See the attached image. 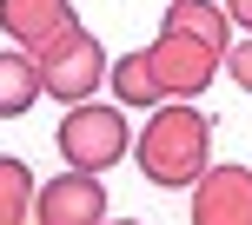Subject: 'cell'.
<instances>
[{
  "label": "cell",
  "mask_w": 252,
  "mask_h": 225,
  "mask_svg": "<svg viewBox=\"0 0 252 225\" xmlns=\"http://www.w3.org/2000/svg\"><path fill=\"white\" fill-rule=\"evenodd\" d=\"M232 20L213 0H166L159 40L139 53H126L120 66H106V86L120 106H159V100H199L213 86V73L226 66Z\"/></svg>",
  "instance_id": "obj_1"
},
{
  "label": "cell",
  "mask_w": 252,
  "mask_h": 225,
  "mask_svg": "<svg viewBox=\"0 0 252 225\" xmlns=\"http://www.w3.org/2000/svg\"><path fill=\"white\" fill-rule=\"evenodd\" d=\"M100 219H106V186H100V172L66 166L60 179H47V186L33 192V225H100Z\"/></svg>",
  "instance_id": "obj_5"
},
{
  "label": "cell",
  "mask_w": 252,
  "mask_h": 225,
  "mask_svg": "<svg viewBox=\"0 0 252 225\" xmlns=\"http://www.w3.org/2000/svg\"><path fill=\"white\" fill-rule=\"evenodd\" d=\"M226 20H239L246 33H252V0H226Z\"/></svg>",
  "instance_id": "obj_11"
},
{
  "label": "cell",
  "mask_w": 252,
  "mask_h": 225,
  "mask_svg": "<svg viewBox=\"0 0 252 225\" xmlns=\"http://www.w3.org/2000/svg\"><path fill=\"white\" fill-rule=\"evenodd\" d=\"M133 159H139V172H146L153 186H166V192L192 186V179L213 166V119L192 100H159V112L146 119Z\"/></svg>",
  "instance_id": "obj_2"
},
{
  "label": "cell",
  "mask_w": 252,
  "mask_h": 225,
  "mask_svg": "<svg viewBox=\"0 0 252 225\" xmlns=\"http://www.w3.org/2000/svg\"><path fill=\"white\" fill-rule=\"evenodd\" d=\"M100 225H139V219H100Z\"/></svg>",
  "instance_id": "obj_12"
},
{
  "label": "cell",
  "mask_w": 252,
  "mask_h": 225,
  "mask_svg": "<svg viewBox=\"0 0 252 225\" xmlns=\"http://www.w3.org/2000/svg\"><path fill=\"white\" fill-rule=\"evenodd\" d=\"M192 225H252V172L246 166H206L192 179Z\"/></svg>",
  "instance_id": "obj_6"
},
{
  "label": "cell",
  "mask_w": 252,
  "mask_h": 225,
  "mask_svg": "<svg viewBox=\"0 0 252 225\" xmlns=\"http://www.w3.org/2000/svg\"><path fill=\"white\" fill-rule=\"evenodd\" d=\"M226 73L239 80V93H246V100H252V33L239 40V47H226Z\"/></svg>",
  "instance_id": "obj_10"
},
{
  "label": "cell",
  "mask_w": 252,
  "mask_h": 225,
  "mask_svg": "<svg viewBox=\"0 0 252 225\" xmlns=\"http://www.w3.org/2000/svg\"><path fill=\"white\" fill-rule=\"evenodd\" d=\"M27 212H33V172L27 159L0 152V225H27Z\"/></svg>",
  "instance_id": "obj_9"
},
{
  "label": "cell",
  "mask_w": 252,
  "mask_h": 225,
  "mask_svg": "<svg viewBox=\"0 0 252 225\" xmlns=\"http://www.w3.org/2000/svg\"><path fill=\"white\" fill-rule=\"evenodd\" d=\"M53 146H60V159L80 166V172H106V166H120L126 152H133V139H126V106H93V100L66 106Z\"/></svg>",
  "instance_id": "obj_4"
},
{
  "label": "cell",
  "mask_w": 252,
  "mask_h": 225,
  "mask_svg": "<svg viewBox=\"0 0 252 225\" xmlns=\"http://www.w3.org/2000/svg\"><path fill=\"white\" fill-rule=\"evenodd\" d=\"M33 100H40V66H33V53L0 47V119L33 112Z\"/></svg>",
  "instance_id": "obj_8"
},
{
  "label": "cell",
  "mask_w": 252,
  "mask_h": 225,
  "mask_svg": "<svg viewBox=\"0 0 252 225\" xmlns=\"http://www.w3.org/2000/svg\"><path fill=\"white\" fill-rule=\"evenodd\" d=\"M33 66H40V93H47V100L80 106V100H93L100 80H106V47L73 20L60 40H47V47L33 53Z\"/></svg>",
  "instance_id": "obj_3"
},
{
  "label": "cell",
  "mask_w": 252,
  "mask_h": 225,
  "mask_svg": "<svg viewBox=\"0 0 252 225\" xmlns=\"http://www.w3.org/2000/svg\"><path fill=\"white\" fill-rule=\"evenodd\" d=\"M0 27L20 40V53H40L73 27V0H0Z\"/></svg>",
  "instance_id": "obj_7"
}]
</instances>
